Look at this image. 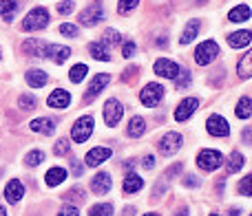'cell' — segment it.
I'll list each match as a JSON object with an SVG mask.
<instances>
[{
  "instance_id": "obj_4",
  "label": "cell",
  "mask_w": 252,
  "mask_h": 216,
  "mask_svg": "<svg viewBox=\"0 0 252 216\" xmlns=\"http://www.w3.org/2000/svg\"><path fill=\"white\" fill-rule=\"evenodd\" d=\"M221 163H223V155L219 150L206 148V150H201L199 155H197V165H199L201 170H206V172H213V170L221 168Z\"/></svg>"
},
{
  "instance_id": "obj_21",
  "label": "cell",
  "mask_w": 252,
  "mask_h": 216,
  "mask_svg": "<svg viewBox=\"0 0 252 216\" xmlns=\"http://www.w3.org/2000/svg\"><path fill=\"white\" fill-rule=\"evenodd\" d=\"M31 130L33 133H42V135H51L56 130V121L51 117H40V119L31 121Z\"/></svg>"
},
{
  "instance_id": "obj_33",
  "label": "cell",
  "mask_w": 252,
  "mask_h": 216,
  "mask_svg": "<svg viewBox=\"0 0 252 216\" xmlns=\"http://www.w3.org/2000/svg\"><path fill=\"white\" fill-rule=\"evenodd\" d=\"M244 168V155L241 152H230L228 157V172H239Z\"/></svg>"
},
{
  "instance_id": "obj_5",
  "label": "cell",
  "mask_w": 252,
  "mask_h": 216,
  "mask_svg": "<svg viewBox=\"0 0 252 216\" xmlns=\"http://www.w3.org/2000/svg\"><path fill=\"white\" fill-rule=\"evenodd\" d=\"M164 93H166V91H164V86H161V84L151 82V84H146V86L142 88V93H139V100H142L144 106L155 108L161 100H164Z\"/></svg>"
},
{
  "instance_id": "obj_38",
  "label": "cell",
  "mask_w": 252,
  "mask_h": 216,
  "mask_svg": "<svg viewBox=\"0 0 252 216\" xmlns=\"http://www.w3.org/2000/svg\"><path fill=\"white\" fill-rule=\"evenodd\" d=\"M122 42V38H120V33L115 29H106L104 31V38H102V44H106V47H113V44H120Z\"/></svg>"
},
{
  "instance_id": "obj_26",
  "label": "cell",
  "mask_w": 252,
  "mask_h": 216,
  "mask_svg": "<svg viewBox=\"0 0 252 216\" xmlns=\"http://www.w3.org/2000/svg\"><path fill=\"white\" fill-rule=\"evenodd\" d=\"M237 75H239L241 80H248L252 75V53L248 51L246 55H241L239 64H237Z\"/></svg>"
},
{
  "instance_id": "obj_15",
  "label": "cell",
  "mask_w": 252,
  "mask_h": 216,
  "mask_svg": "<svg viewBox=\"0 0 252 216\" xmlns=\"http://www.w3.org/2000/svg\"><path fill=\"white\" fill-rule=\"evenodd\" d=\"M197 108H199V100H197V97H186V100H182V104L177 106V110H175V119L177 121L190 119Z\"/></svg>"
},
{
  "instance_id": "obj_47",
  "label": "cell",
  "mask_w": 252,
  "mask_h": 216,
  "mask_svg": "<svg viewBox=\"0 0 252 216\" xmlns=\"http://www.w3.org/2000/svg\"><path fill=\"white\" fill-rule=\"evenodd\" d=\"M144 168H146V170H153V165H155V157H153V155H148L146 157V159H144Z\"/></svg>"
},
{
  "instance_id": "obj_32",
  "label": "cell",
  "mask_w": 252,
  "mask_h": 216,
  "mask_svg": "<svg viewBox=\"0 0 252 216\" xmlns=\"http://www.w3.org/2000/svg\"><path fill=\"white\" fill-rule=\"evenodd\" d=\"M87 73H89V66H87V64H75L73 69L69 71V80H71L73 84H80V82L84 80V75H87Z\"/></svg>"
},
{
  "instance_id": "obj_52",
  "label": "cell",
  "mask_w": 252,
  "mask_h": 216,
  "mask_svg": "<svg viewBox=\"0 0 252 216\" xmlns=\"http://www.w3.org/2000/svg\"><path fill=\"white\" fill-rule=\"evenodd\" d=\"M144 216H159L157 212H148V214H144Z\"/></svg>"
},
{
  "instance_id": "obj_16",
  "label": "cell",
  "mask_w": 252,
  "mask_h": 216,
  "mask_svg": "<svg viewBox=\"0 0 252 216\" xmlns=\"http://www.w3.org/2000/svg\"><path fill=\"white\" fill-rule=\"evenodd\" d=\"M47 104L51 108H58V110H62V108H66L71 104V93H66L64 88H56V91L51 93V95L47 97Z\"/></svg>"
},
{
  "instance_id": "obj_36",
  "label": "cell",
  "mask_w": 252,
  "mask_h": 216,
  "mask_svg": "<svg viewBox=\"0 0 252 216\" xmlns=\"http://www.w3.org/2000/svg\"><path fill=\"white\" fill-rule=\"evenodd\" d=\"M139 4V0H120L118 2V13L120 16H128L135 7Z\"/></svg>"
},
{
  "instance_id": "obj_37",
  "label": "cell",
  "mask_w": 252,
  "mask_h": 216,
  "mask_svg": "<svg viewBox=\"0 0 252 216\" xmlns=\"http://www.w3.org/2000/svg\"><path fill=\"white\" fill-rule=\"evenodd\" d=\"M60 33L66 35V38H78V35H80V27L78 25H71V22H62V25H60Z\"/></svg>"
},
{
  "instance_id": "obj_11",
  "label": "cell",
  "mask_w": 252,
  "mask_h": 216,
  "mask_svg": "<svg viewBox=\"0 0 252 216\" xmlns=\"http://www.w3.org/2000/svg\"><path fill=\"white\" fill-rule=\"evenodd\" d=\"M206 128H208V133L213 137H228L230 135V126L221 115H210L206 119Z\"/></svg>"
},
{
  "instance_id": "obj_29",
  "label": "cell",
  "mask_w": 252,
  "mask_h": 216,
  "mask_svg": "<svg viewBox=\"0 0 252 216\" xmlns=\"http://www.w3.org/2000/svg\"><path fill=\"white\" fill-rule=\"evenodd\" d=\"M22 51L25 53H29V55H33V57H42V53H44V44L40 42V40H27L25 44H22Z\"/></svg>"
},
{
  "instance_id": "obj_8",
  "label": "cell",
  "mask_w": 252,
  "mask_h": 216,
  "mask_svg": "<svg viewBox=\"0 0 252 216\" xmlns=\"http://www.w3.org/2000/svg\"><path fill=\"white\" fill-rule=\"evenodd\" d=\"M122 115H124V106L120 104L115 97L106 100V104H104V121H106V126H109V128L118 126L120 119H122Z\"/></svg>"
},
{
  "instance_id": "obj_25",
  "label": "cell",
  "mask_w": 252,
  "mask_h": 216,
  "mask_svg": "<svg viewBox=\"0 0 252 216\" xmlns=\"http://www.w3.org/2000/svg\"><path fill=\"white\" fill-rule=\"evenodd\" d=\"M250 7L248 4H237L235 9H230V13H228V20L230 22H248L250 20Z\"/></svg>"
},
{
  "instance_id": "obj_31",
  "label": "cell",
  "mask_w": 252,
  "mask_h": 216,
  "mask_svg": "<svg viewBox=\"0 0 252 216\" xmlns=\"http://www.w3.org/2000/svg\"><path fill=\"white\" fill-rule=\"evenodd\" d=\"M18 106H20L22 112H29V110H33V108L38 106V100H35L31 93H22L20 100H18Z\"/></svg>"
},
{
  "instance_id": "obj_48",
  "label": "cell",
  "mask_w": 252,
  "mask_h": 216,
  "mask_svg": "<svg viewBox=\"0 0 252 216\" xmlns=\"http://www.w3.org/2000/svg\"><path fill=\"white\" fill-rule=\"evenodd\" d=\"M71 170H73V174H75V177H82V172H84V168L78 163V161H73V165H71Z\"/></svg>"
},
{
  "instance_id": "obj_18",
  "label": "cell",
  "mask_w": 252,
  "mask_h": 216,
  "mask_svg": "<svg viewBox=\"0 0 252 216\" xmlns=\"http://www.w3.org/2000/svg\"><path fill=\"white\" fill-rule=\"evenodd\" d=\"M25 80L31 88H42L44 84L49 82V75H47V71H42V69H31Z\"/></svg>"
},
{
  "instance_id": "obj_23",
  "label": "cell",
  "mask_w": 252,
  "mask_h": 216,
  "mask_svg": "<svg viewBox=\"0 0 252 216\" xmlns=\"http://www.w3.org/2000/svg\"><path fill=\"white\" fill-rule=\"evenodd\" d=\"M199 29H201L199 20H188L186 29L182 31V40H179V42H182V44H190L192 40H195L197 35H199Z\"/></svg>"
},
{
  "instance_id": "obj_51",
  "label": "cell",
  "mask_w": 252,
  "mask_h": 216,
  "mask_svg": "<svg viewBox=\"0 0 252 216\" xmlns=\"http://www.w3.org/2000/svg\"><path fill=\"white\" fill-rule=\"evenodd\" d=\"M0 216H9V214H7V210H4L2 205H0Z\"/></svg>"
},
{
  "instance_id": "obj_34",
  "label": "cell",
  "mask_w": 252,
  "mask_h": 216,
  "mask_svg": "<svg viewBox=\"0 0 252 216\" xmlns=\"http://www.w3.org/2000/svg\"><path fill=\"white\" fill-rule=\"evenodd\" d=\"M89 216H113V205L111 203H97L89 210Z\"/></svg>"
},
{
  "instance_id": "obj_13",
  "label": "cell",
  "mask_w": 252,
  "mask_h": 216,
  "mask_svg": "<svg viewBox=\"0 0 252 216\" xmlns=\"http://www.w3.org/2000/svg\"><path fill=\"white\" fill-rule=\"evenodd\" d=\"M42 57H49V60H53L56 64H62V62H66V57H71V49L62 47V44H47Z\"/></svg>"
},
{
  "instance_id": "obj_14",
  "label": "cell",
  "mask_w": 252,
  "mask_h": 216,
  "mask_svg": "<svg viewBox=\"0 0 252 216\" xmlns=\"http://www.w3.org/2000/svg\"><path fill=\"white\" fill-rule=\"evenodd\" d=\"M111 188H113V179H111L109 172H97L95 177H93V181H91L93 194L104 196L106 192H111Z\"/></svg>"
},
{
  "instance_id": "obj_49",
  "label": "cell",
  "mask_w": 252,
  "mask_h": 216,
  "mask_svg": "<svg viewBox=\"0 0 252 216\" xmlns=\"http://www.w3.org/2000/svg\"><path fill=\"white\" fill-rule=\"evenodd\" d=\"M250 139H252V133H250V128H246V130H244V141L248 143Z\"/></svg>"
},
{
  "instance_id": "obj_9",
  "label": "cell",
  "mask_w": 252,
  "mask_h": 216,
  "mask_svg": "<svg viewBox=\"0 0 252 216\" xmlns=\"http://www.w3.org/2000/svg\"><path fill=\"white\" fill-rule=\"evenodd\" d=\"M182 143H184V139H182V135L179 133H166L164 137L159 139V152L164 157H170V155H175V152L182 148Z\"/></svg>"
},
{
  "instance_id": "obj_50",
  "label": "cell",
  "mask_w": 252,
  "mask_h": 216,
  "mask_svg": "<svg viewBox=\"0 0 252 216\" xmlns=\"http://www.w3.org/2000/svg\"><path fill=\"white\" fill-rule=\"evenodd\" d=\"M239 214H241V210L237 208V210H230V214H228V216H239Z\"/></svg>"
},
{
  "instance_id": "obj_45",
  "label": "cell",
  "mask_w": 252,
  "mask_h": 216,
  "mask_svg": "<svg viewBox=\"0 0 252 216\" xmlns=\"http://www.w3.org/2000/svg\"><path fill=\"white\" fill-rule=\"evenodd\" d=\"M58 216H80V212L75 205H64V208L58 212Z\"/></svg>"
},
{
  "instance_id": "obj_2",
  "label": "cell",
  "mask_w": 252,
  "mask_h": 216,
  "mask_svg": "<svg viewBox=\"0 0 252 216\" xmlns=\"http://www.w3.org/2000/svg\"><path fill=\"white\" fill-rule=\"evenodd\" d=\"M219 55V44L215 40H204L199 47L195 49V62L199 66H208L210 62H215Z\"/></svg>"
},
{
  "instance_id": "obj_27",
  "label": "cell",
  "mask_w": 252,
  "mask_h": 216,
  "mask_svg": "<svg viewBox=\"0 0 252 216\" xmlns=\"http://www.w3.org/2000/svg\"><path fill=\"white\" fill-rule=\"evenodd\" d=\"M89 53H91L95 60H100V62H109L111 60L109 49H106V44H102V42H91L89 44Z\"/></svg>"
},
{
  "instance_id": "obj_53",
  "label": "cell",
  "mask_w": 252,
  "mask_h": 216,
  "mask_svg": "<svg viewBox=\"0 0 252 216\" xmlns=\"http://www.w3.org/2000/svg\"><path fill=\"white\" fill-rule=\"evenodd\" d=\"M213 216H217V214H213Z\"/></svg>"
},
{
  "instance_id": "obj_30",
  "label": "cell",
  "mask_w": 252,
  "mask_h": 216,
  "mask_svg": "<svg viewBox=\"0 0 252 216\" xmlns=\"http://www.w3.org/2000/svg\"><path fill=\"white\" fill-rule=\"evenodd\" d=\"M235 110H237V117H241V119H248V117L252 115V100H250L248 95L241 97Z\"/></svg>"
},
{
  "instance_id": "obj_7",
  "label": "cell",
  "mask_w": 252,
  "mask_h": 216,
  "mask_svg": "<svg viewBox=\"0 0 252 216\" xmlns=\"http://www.w3.org/2000/svg\"><path fill=\"white\" fill-rule=\"evenodd\" d=\"M153 71H155V75H159V78H166V80H175L179 75V64L173 60H168V57H159V60L153 64Z\"/></svg>"
},
{
  "instance_id": "obj_35",
  "label": "cell",
  "mask_w": 252,
  "mask_h": 216,
  "mask_svg": "<svg viewBox=\"0 0 252 216\" xmlns=\"http://www.w3.org/2000/svg\"><path fill=\"white\" fill-rule=\"evenodd\" d=\"M44 161V152L42 150H31L29 155L25 157V163L29 165V168H35V165H40Z\"/></svg>"
},
{
  "instance_id": "obj_10",
  "label": "cell",
  "mask_w": 252,
  "mask_h": 216,
  "mask_svg": "<svg viewBox=\"0 0 252 216\" xmlns=\"http://www.w3.org/2000/svg\"><path fill=\"white\" fill-rule=\"evenodd\" d=\"M109 82H111V75L109 73L93 75V82L89 84V91H87V95H84V102H87V104H89V102H93L102 91H104L106 86H109Z\"/></svg>"
},
{
  "instance_id": "obj_43",
  "label": "cell",
  "mask_w": 252,
  "mask_h": 216,
  "mask_svg": "<svg viewBox=\"0 0 252 216\" xmlns=\"http://www.w3.org/2000/svg\"><path fill=\"white\" fill-rule=\"evenodd\" d=\"M73 9H75V2H73V0H62V2L58 4V13H60V16H69Z\"/></svg>"
},
{
  "instance_id": "obj_17",
  "label": "cell",
  "mask_w": 252,
  "mask_h": 216,
  "mask_svg": "<svg viewBox=\"0 0 252 216\" xmlns=\"http://www.w3.org/2000/svg\"><path fill=\"white\" fill-rule=\"evenodd\" d=\"M22 196H25V186H22L18 179H11V181L4 186V199H7L9 203H18Z\"/></svg>"
},
{
  "instance_id": "obj_42",
  "label": "cell",
  "mask_w": 252,
  "mask_h": 216,
  "mask_svg": "<svg viewBox=\"0 0 252 216\" xmlns=\"http://www.w3.org/2000/svg\"><path fill=\"white\" fill-rule=\"evenodd\" d=\"M239 194L252 196V177H250V174H248V177L241 179V183H239Z\"/></svg>"
},
{
  "instance_id": "obj_39",
  "label": "cell",
  "mask_w": 252,
  "mask_h": 216,
  "mask_svg": "<svg viewBox=\"0 0 252 216\" xmlns=\"http://www.w3.org/2000/svg\"><path fill=\"white\" fill-rule=\"evenodd\" d=\"M69 150H71V146H69V141H66V139H58L56 146H53V155H56V157L69 155Z\"/></svg>"
},
{
  "instance_id": "obj_12",
  "label": "cell",
  "mask_w": 252,
  "mask_h": 216,
  "mask_svg": "<svg viewBox=\"0 0 252 216\" xmlns=\"http://www.w3.org/2000/svg\"><path fill=\"white\" fill-rule=\"evenodd\" d=\"M113 155V150L111 148H106V146H97V148H93V150H89L87 152V157H84V163L89 165V168H95V165H102L109 157Z\"/></svg>"
},
{
  "instance_id": "obj_41",
  "label": "cell",
  "mask_w": 252,
  "mask_h": 216,
  "mask_svg": "<svg viewBox=\"0 0 252 216\" xmlns=\"http://www.w3.org/2000/svg\"><path fill=\"white\" fill-rule=\"evenodd\" d=\"M64 199L69 201V203H82V201H84V190H82V188H73V190H71Z\"/></svg>"
},
{
  "instance_id": "obj_22",
  "label": "cell",
  "mask_w": 252,
  "mask_h": 216,
  "mask_svg": "<svg viewBox=\"0 0 252 216\" xmlns=\"http://www.w3.org/2000/svg\"><path fill=\"white\" fill-rule=\"evenodd\" d=\"M142 188H144V181H142L139 174H135V172L126 174V179H124V192L126 194H135V192H139Z\"/></svg>"
},
{
  "instance_id": "obj_6",
  "label": "cell",
  "mask_w": 252,
  "mask_h": 216,
  "mask_svg": "<svg viewBox=\"0 0 252 216\" xmlns=\"http://www.w3.org/2000/svg\"><path fill=\"white\" fill-rule=\"evenodd\" d=\"M102 20H104V9H102L100 2L89 4V7L78 16V22L82 27H95L97 22H102Z\"/></svg>"
},
{
  "instance_id": "obj_40",
  "label": "cell",
  "mask_w": 252,
  "mask_h": 216,
  "mask_svg": "<svg viewBox=\"0 0 252 216\" xmlns=\"http://www.w3.org/2000/svg\"><path fill=\"white\" fill-rule=\"evenodd\" d=\"M188 84H190V73L188 71H179V75L175 78V86L182 91V88H188Z\"/></svg>"
},
{
  "instance_id": "obj_3",
  "label": "cell",
  "mask_w": 252,
  "mask_h": 216,
  "mask_svg": "<svg viewBox=\"0 0 252 216\" xmlns=\"http://www.w3.org/2000/svg\"><path fill=\"white\" fill-rule=\"evenodd\" d=\"M93 128H95V119H93L91 115H84L73 124V128H71V137H73L75 143H84L89 137H91Z\"/></svg>"
},
{
  "instance_id": "obj_19",
  "label": "cell",
  "mask_w": 252,
  "mask_h": 216,
  "mask_svg": "<svg viewBox=\"0 0 252 216\" xmlns=\"http://www.w3.org/2000/svg\"><path fill=\"white\" fill-rule=\"evenodd\" d=\"M252 42V33L250 31H235V33L228 35V44H230L232 49H244L248 47V44Z\"/></svg>"
},
{
  "instance_id": "obj_28",
  "label": "cell",
  "mask_w": 252,
  "mask_h": 216,
  "mask_svg": "<svg viewBox=\"0 0 252 216\" xmlns=\"http://www.w3.org/2000/svg\"><path fill=\"white\" fill-rule=\"evenodd\" d=\"M16 11H18V0H0V16H2L4 22L11 20Z\"/></svg>"
},
{
  "instance_id": "obj_44",
  "label": "cell",
  "mask_w": 252,
  "mask_h": 216,
  "mask_svg": "<svg viewBox=\"0 0 252 216\" xmlns=\"http://www.w3.org/2000/svg\"><path fill=\"white\" fill-rule=\"evenodd\" d=\"M122 55L124 57H133L135 55V42L133 40H128V42L122 44Z\"/></svg>"
},
{
  "instance_id": "obj_46",
  "label": "cell",
  "mask_w": 252,
  "mask_h": 216,
  "mask_svg": "<svg viewBox=\"0 0 252 216\" xmlns=\"http://www.w3.org/2000/svg\"><path fill=\"white\" fill-rule=\"evenodd\" d=\"M184 186H186V188H197V186H199V181H197V177H192V174H188V177H186V181H184Z\"/></svg>"
},
{
  "instance_id": "obj_24",
  "label": "cell",
  "mask_w": 252,
  "mask_h": 216,
  "mask_svg": "<svg viewBox=\"0 0 252 216\" xmlns=\"http://www.w3.org/2000/svg\"><path fill=\"white\" fill-rule=\"evenodd\" d=\"M144 130H146V121H144V117L135 115L133 119L128 121V128H126V133H128V137L137 139V137H142V135H144Z\"/></svg>"
},
{
  "instance_id": "obj_54",
  "label": "cell",
  "mask_w": 252,
  "mask_h": 216,
  "mask_svg": "<svg viewBox=\"0 0 252 216\" xmlns=\"http://www.w3.org/2000/svg\"><path fill=\"white\" fill-rule=\"evenodd\" d=\"M0 57H2V55H0Z\"/></svg>"
},
{
  "instance_id": "obj_1",
  "label": "cell",
  "mask_w": 252,
  "mask_h": 216,
  "mask_svg": "<svg viewBox=\"0 0 252 216\" xmlns=\"http://www.w3.org/2000/svg\"><path fill=\"white\" fill-rule=\"evenodd\" d=\"M49 25V11L44 7H35L22 18V29L25 31H40Z\"/></svg>"
},
{
  "instance_id": "obj_20",
  "label": "cell",
  "mask_w": 252,
  "mask_h": 216,
  "mask_svg": "<svg viewBox=\"0 0 252 216\" xmlns=\"http://www.w3.org/2000/svg\"><path fill=\"white\" fill-rule=\"evenodd\" d=\"M44 181H47L49 188L60 186V183L66 181V170L64 168H58V165H56V168H49L47 174H44Z\"/></svg>"
}]
</instances>
